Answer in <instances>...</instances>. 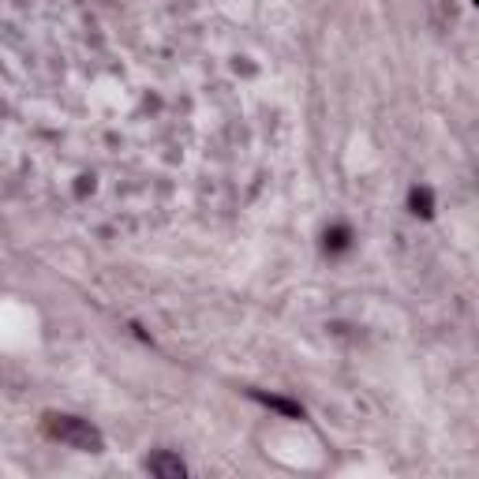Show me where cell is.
I'll use <instances>...</instances> for the list:
<instances>
[{
	"mask_svg": "<svg viewBox=\"0 0 479 479\" xmlns=\"http://www.w3.org/2000/svg\"><path fill=\"white\" fill-rule=\"evenodd\" d=\"M326 247H333V251H345V247H348V228H333V233L326 236Z\"/></svg>",
	"mask_w": 479,
	"mask_h": 479,
	"instance_id": "cell-4",
	"label": "cell"
},
{
	"mask_svg": "<svg viewBox=\"0 0 479 479\" xmlns=\"http://www.w3.org/2000/svg\"><path fill=\"white\" fill-rule=\"evenodd\" d=\"M49 434L75 449H87V453L101 449V434L94 431L87 419H75V416H49Z\"/></svg>",
	"mask_w": 479,
	"mask_h": 479,
	"instance_id": "cell-1",
	"label": "cell"
},
{
	"mask_svg": "<svg viewBox=\"0 0 479 479\" xmlns=\"http://www.w3.org/2000/svg\"><path fill=\"white\" fill-rule=\"evenodd\" d=\"M147 468H150L153 476H184V472H187L184 460H180V457H169V453H158V457H150Z\"/></svg>",
	"mask_w": 479,
	"mask_h": 479,
	"instance_id": "cell-2",
	"label": "cell"
},
{
	"mask_svg": "<svg viewBox=\"0 0 479 479\" xmlns=\"http://www.w3.org/2000/svg\"><path fill=\"white\" fill-rule=\"evenodd\" d=\"M408 206H412V213H431V191H427V187H416L412 195H408Z\"/></svg>",
	"mask_w": 479,
	"mask_h": 479,
	"instance_id": "cell-3",
	"label": "cell"
}]
</instances>
